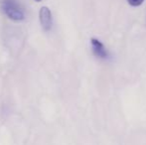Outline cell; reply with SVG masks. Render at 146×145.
<instances>
[{"mask_svg": "<svg viewBox=\"0 0 146 145\" xmlns=\"http://www.w3.org/2000/svg\"><path fill=\"white\" fill-rule=\"evenodd\" d=\"M34 1H36V2H40V1H42V0H34Z\"/></svg>", "mask_w": 146, "mask_h": 145, "instance_id": "5b68a950", "label": "cell"}, {"mask_svg": "<svg viewBox=\"0 0 146 145\" xmlns=\"http://www.w3.org/2000/svg\"><path fill=\"white\" fill-rule=\"evenodd\" d=\"M0 6L2 11L9 19L21 21L25 17V11L18 0H1Z\"/></svg>", "mask_w": 146, "mask_h": 145, "instance_id": "6da1fadb", "label": "cell"}, {"mask_svg": "<svg viewBox=\"0 0 146 145\" xmlns=\"http://www.w3.org/2000/svg\"><path fill=\"white\" fill-rule=\"evenodd\" d=\"M127 1H128V3L130 4L131 6H133V7H137V6H140L141 4L143 3L144 0H127Z\"/></svg>", "mask_w": 146, "mask_h": 145, "instance_id": "277c9868", "label": "cell"}, {"mask_svg": "<svg viewBox=\"0 0 146 145\" xmlns=\"http://www.w3.org/2000/svg\"><path fill=\"white\" fill-rule=\"evenodd\" d=\"M39 18H40V23L42 25L43 29L45 31H50L52 29L53 25L52 13H51L50 9L48 7H46V6L41 8L40 13H39Z\"/></svg>", "mask_w": 146, "mask_h": 145, "instance_id": "7a4b0ae2", "label": "cell"}, {"mask_svg": "<svg viewBox=\"0 0 146 145\" xmlns=\"http://www.w3.org/2000/svg\"><path fill=\"white\" fill-rule=\"evenodd\" d=\"M90 44H92V52L96 55L98 58L100 59H108V52L106 49V47L104 46L102 42L98 39L92 38L90 40Z\"/></svg>", "mask_w": 146, "mask_h": 145, "instance_id": "3957f363", "label": "cell"}]
</instances>
